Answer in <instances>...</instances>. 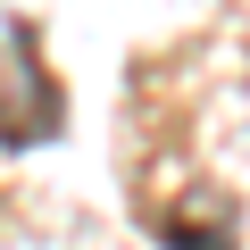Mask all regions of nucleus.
I'll list each match as a JSON object with an SVG mask.
<instances>
[{
    "label": "nucleus",
    "mask_w": 250,
    "mask_h": 250,
    "mask_svg": "<svg viewBox=\"0 0 250 250\" xmlns=\"http://www.w3.org/2000/svg\"><path fill=\"white\" fill-rule=\"evenodd\" d=\"M67 125L59 75L42 67V42L25 17H0V150H34Z\"/></svg>",
    "instance_id": "obj_1"
},
{
    "label": "nucleus",
    "mask_w": 250,
    "mask_h": 250,
    "mask_svg": "<svg viewBox=\"0 0 250 250\" xmlns=\"http://www.w3.org/2000/svg\"><path fill=\"white\" fill-rule=\"evenodd\" d=\"M159 250H233L225 225H192V217H159Z\"/></svg>",
    "instance_id": "obj_2"
}]
</instances>
